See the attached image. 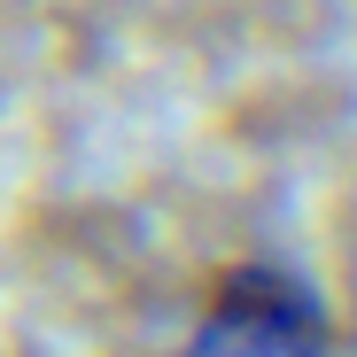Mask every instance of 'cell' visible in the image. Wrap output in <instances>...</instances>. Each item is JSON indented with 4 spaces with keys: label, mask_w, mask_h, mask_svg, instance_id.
I'll list each match as a JSON object with an SVG mask.
<instances>
[{
    "label": "cell",
    "mask_w": 357,
    "mask_h": 357,
    "mask_svg": "<svg viewBox=\"0 0 357 357\" xmlns=\"http://www.w3.org/2000/svg\"><path fill=\"white\" fill-rule=\"evenodd\" d=\"M171 357H334L326 303L280 264H233Z\"/></svg>",
    "instance_id": "obj_1"
}]
</instances>
